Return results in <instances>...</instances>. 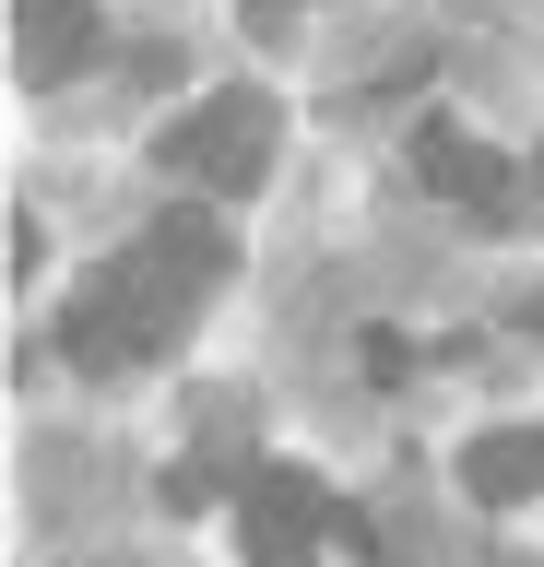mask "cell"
I'll return each instance as SVG.
<instances>
[{"mask_svg": "<svg viewBox=\"0 0 544 567\" xmlns=\"http://www.w3.org/2000/svg\"><path fill=\"white\" fill-rule=\"evenodd\" d=\"M533 189H544V177H533Z\"/></svg>", "mask_w": 544, "mask_h": 567, "instance_id": "cell-9", "label": "cell"}, {"mask_svg": "<svg viewBox=\"0 0 544 567\" xmlns=\"http://www.w3.org/2000/svg\"><path fill=\"white\" fill-rule=\"evenodd\" d=\"M521 319H533V331H544V296H533V308H521Z\"/></svg>", "mask_w": 544, "mask_h": 567, "instance_id": "cell-7", "label": "cell"}, {"mask_svg": "<svg viewBox=\"0 0 544 567\" xmlns=\"http://www.w3.org/2000/svg\"><path fill=\"white\" fill-rule=\"evenodd\" d=\"M462 485L485 496V508H521V496H544V425H485L462 450Z\"/></svg>", "mask_w": 544, "mask_h": 567, "instance_id": "cell-6", "label": "cell"}, {"mask_svg": "<svg viewBox=\"0 0 544 567\" xmlns=\"http://www.w3.org/2000/svg\"><path fill=\"white\" fill-rule=\"evenodd\" d=\"M497 567H533V556H497Z\"/></svg>", "mask_w": 544, "mask_h": 567, "instance_id": "cell-8", "label": "cell"}, {"mask_svg": "<svg viewBox=\"0 0 544 567\" xmlns=\"http://www.w3.org/2000/svg\"><path fill=\"white\" fill-rule=\"evenodd\" d=\"M331 532H356V520L331 508L320 473H296V461H249V485H237V544H249V567H308Z\"/></svg>", "mask_w": 544, "mask_h": 567, "instance_id": "cell-3", "label": "cell"}, {"mask_svg": "<svg viewBox=\"0 0 544 567\" xmlns=\"http://www.w3.org/2000/svg\"><path fill=\"white\" fill-rule=\"evenodd\" d=\"M214 284H225V225H214L202 202L154 213L107 272L72 284V308H60V354H72L83 379H131V367H154L189 319L214 308Z\"/></svg>", "mask_w": 544, "mask_h": 567, "instance_id": "cell-1", "label": "cell"}, {"mask_svg": "<svg viewBox=\"0 0 544 567\" xmlns=\"http://www.w3.org/2000/svg\"><path fill=\"white\" fill-rule=\"evenodd\" d=\"M154 166L178 177V189H260V166H273V95H249V83L202 95L189 118H166Z\"/></svg>", "mask_w": 544, "mask_h": 567, "instance_id": "cell-2", "label": "cell"}, {"mask_svg": "<svg viewBox=\"0 0 544 567\" xmlns=\"http://www.w3.org/2000/svg\"><path fill=\"white\" fill-rule=\"evenodd\" d=\"M414 177H427L438 202H462L473 225H509V213H521V177H509L473 131H450V118H427V131H414Z\"/></svg>", "mask_w": 544, "mask_h": 567, "instance_id": "cell-4", "label": "cell"}, {"mask_svg": "<svg viewBox=\"0 0 544 567\" xmlns=\"http://www.w3.org/2000/svg\"><path fill=\"white\" fill-rule=\"evenodd\" d=\"M12 60L24 83H72L95 60V0H12Z\"/></svg>", "mask_w": 544, "mask_h": 567, "instance_id": "cell-5", "label": "cell"}]
</instances>
